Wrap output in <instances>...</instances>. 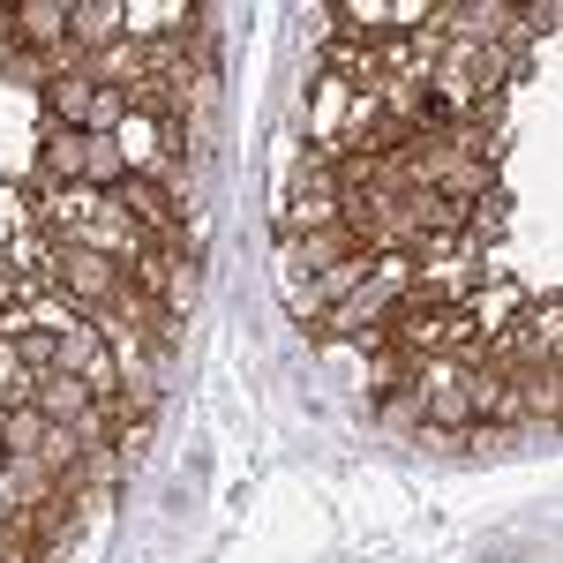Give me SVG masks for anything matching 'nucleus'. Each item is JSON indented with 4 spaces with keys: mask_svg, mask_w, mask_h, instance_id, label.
Returning a JSON list of instances; mask_svg holds the SVG:
<instances>
[{
    "mask_svg": "<svg viewBox=\"0 0 563 563\" xmlns=\"http://www.w3.org/2000/svg\"><path fill=\"white\" fill-rule=\"evenodd\" d=\"M15 23H23L31 38H60V23H68V8H53V0H31V8H23Z\"/></svg>",
    "mask_w": 563,
    "mask_h": 563,
    "instance_id": "f257e3e1",
    "label": "nucleus"
}]
</instances>
